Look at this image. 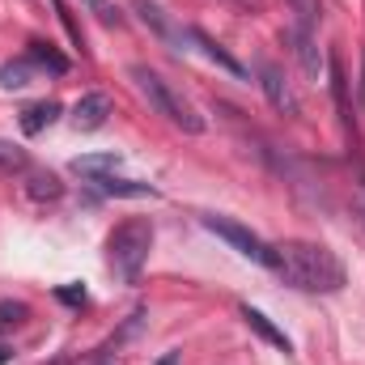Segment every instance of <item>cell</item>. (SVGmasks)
<instances>
[{
    "mask_svg": "<svg viewBox=\"0 0 365 365\" xmlns=\"http://www.w3.org/2000/svg\"><path fill=\"white\" fill-rule=\"evenodd\" d=\"M268 268L284 284L302 289V293H340L349 284V272H344L340 255L331 247H323V242H302V238L276 242Z\"/></svg>",
    "mask_w": 365,
    "mask_h": 365,
    "instance_id": "cell-1",
    "label": "cell"
},
{
    "mask_svg": "<svg viewBox=\"0 0 365 365\" xmlns=\"http://www.w3.org/2000/svg\"><path fill=\"white\" fill-rule=\"evenodd\" d=\"M149 247H153V225L145 217H132V221L115 225V234L106 238V259H110V268H115V276L123 284L140 280V268L149 259Z\"/></svg>",
    "mask_w": 365,
    "mask_h": 365,
    "instance_id": "cell-2",
    "label": "cell"
},
{
    "mask_svg": "<svg viewBox=\"0 0 365 365\" xmlns=\"http://www.w3.org/2000/svg\"><path fill=\"white\" fill-rule=\"evenodd\" d=\"M132 81H136V90L145 93V102H149V106H153L162 119H170L175 128L191 132V136H195V132H204V119L195 115V106H191V102H187V98H182V93L170 86V81H162L153 68L136 64V68H132Z\"/></svg>",
    "mask_w": 365,
    "mask_h": 365,
    "instance_id": "cell-3",
    "label": "cell"
},
{
    "mask_svg": "<svg viewBox=\"0 0 365 365\" xmlns=\"http://www.w3.org/2000/svg\"><path fill=\"white\" fill-rule=\"evenodd\" d=\"M204 230H208V234H217L221 242H230L238 255H247V259H255V264H264V268H268L272 247H268L259 234H251L247 225H238V221H230V217H204Z\"/></svg>",
    "mask_w": 365,
    "mask_h": 365,
    "instance_id": "cell-4",
    "label": "cell"
},
{
    "mask_svg": "<svg viewBox=\"0 0 365 365\" xmlns=\"http://www.w3.org/2000/svg\"><path fill=\"white\" fill-rule=\"evenodd\" d=\"M259 90L268 93V102H272L280 115H289V119H297L302 115V102H297V90L289 86V77L276 68L272 60H259Z\"/></svg>",
    "mask_w": 365,
    "mask_h": 365,
    "instance_id": "cell-5",
    "label": "cell"
},
{
    "mask_svg": "<svg viewBox=\"0 0 365 365\" xmlns=\"http://www.w3.org/2000/svg\"><path fill=\"white\" fill-rule=\"evenodd\" d=\"M284 43L293 47V56H297L302 73L319 81V77H323V68H327V60H323V51H319L314 34H310V30H302V26H289V30H284Z\"/></svg>",
    "mask_w": 365,
    "mask_h": 365,
    "instance_id": "cell-6",
    "label": "cell"
},
{
    "mask_svg": "<svg viewBox=\"0 0 365 365\" xmlns=\"http://www.w3.org/2000/svg\"><path fill=\"white\" fill-rule=\"evenodd\" d=\"M110 115V98L106 93H86L77 106H73V128L77 132H98Z\"/></svg>",
    "mask_w": 365,
    "mask_h": 365,
    "instance_id": "cell-7",
    "label": "cell"
},
{
    "mask_svg": "<svg viewBox=\"0 0 365 365\" xmlns=\"http://www.w3.org/2000/svg\"><path fill=\"white\" fill-rule=\"evenodd\" d=\"M60 110H64V106H60L56 98H43V102L26 106V110H21V132H26V136H38L43 128H51V123L60 119Z\"/></svg>",
    "mask_w": 365,
    "mask_h": 365,
    "instance_id": "cell-8",
    "label": "cell"
},
{
    "mask_svg": "<svg viewBox=\"0 0 365 365\" xmlns=\"http://www.w3.org/2000/svg\"><path fill=\"white\" fill-rule=\"evenodd\" d=\"M242 319H247V327H251V331H259V336H264L268 344H276L280 353H293V340H289V336L276 327L264 310H255V306H242Z\"/></svg>",
    "mask_w": 365,
    "mask_h": 365,
    "instance_id": "cell-9",
    "label": "cell"
},
{
    "mask_svg": "<svg viewBox=\"0 0 365 365\" xmlns=\"http://www.w3.org/2000/svg\"><path fill=\"white\" fill-rule=\"evenodd\" d=\"M327 73H331V93H336V106H340V123H344V132L353 136V132H357V119H353V110H349V81H344L340 56L327 60Z\"/></svg>",
    "mask_w": 365,
    "mask_h": 365,
    "instance_id": "cell-10",
    "label": "cell"
},
{
    "mask_svg": "<svg viewBox=\"0 0 365 365\" xmlns=\"http://www.w3.org/2000/svg\"><path fill=\"white\" fill-rule=\"evenodd\" d=\"M132 9L140 13V21H145V26H149L158 38H175V43H182V34L175 30V26H170V21H166V13H162L153 0H132Z\"/></svg>",
    "mask_w": 365,
    "mask_h": 365,
    "instance_id": "cell-11",
    "label": "cell"
},
{
    "mask_svg": "<svg viewBox=\"0 0 365 365\" xmlns=\"http://www.w3.org/2000/svg\"><path fill=\"white\" fill-rule=\"evenodd\" d=\"M115 166H119V153H90V158L73 162V175L98 182V179H106V175H115Z\"/></svg>",
    "mask_w": 365,
    "mask_h": 365,
    "instance_id": "cell-12",
    "label": "cell"
},
{
    "mask_svg": "<svg viewBox=\"0 0 365 365\" xmlns=\"http://www.w3.org/2000/svg\"><path fill=\"white\" fill-rule=\"evenodd\" d=\"M98 191L102 195H115V200H140V195H158L149 182H136V179H115V175H106V179H98Z\"/></svg>",
    "mask_w": 365,
    "mask_h": 365,
    "instance_id": "cell-13",
    "label": "cell"
},
{
    "mask_svg": "<svg viewBox=\"0 0 365 365\" xmlns=\"http://www.w3.org/2000/svg\"><path fill=\"white\" fill-rule=\"evenodd\" d=\"M187 34H191V43H200V47H204V56H208V60H217L225 73H234V77H247V68H242V64H238V60H234V56H230L221 43H212L204 30H187Z\"/></svg>",
    "mask_w": 365,
    "mask_h": 365,
    "instance_id": "cell-14",
    "label": "cell"
},
{
    "mask_svg": "<svg viewBox=\"0 0 365 365\" xmlns=\"http://www.w3.org/2000/svg\"><path fill=\"white\" fill-rule=\"evenodd\" d=\"M26 60H30V64H38V68H47V73H56V77H60V73H68V60H64L51 43H38V38L26 47Z\"/></svg>",
    "mask_w": 365,
    "mask_h": 365,
    "instance_id": "cell-15",
    "label": "cell"
},
{
    "mask_svg": "<svg viewBox=\"0 0 365 365\" xmlns=\"http://www.w3.org/2000/svg\"><path fill=\"white\" fill-rule=\"evenodd\" d=\"M21 86H30V60L0 64V90H21Z\"/></svg>",
    "mask_w": 365,
    "mask_h": 365,
    "instance_id": "cell-16",
    "label": "cell"
},
{
    "mask_svg": "<svg viewBox=\"0 0 365 365\" xmlns=\"http://www.w3.org/2000/svg\"><path fill=\"white\" fill-rule=\"evenodd\" d=\"M30 195H34V200H60V195H64V182L56 179L51 170H47V175L38 170V175H30Z\"/></svg>",
    "mask_w": 365,
    "mask_h": 365,
    "instance_id": "cell-17",
    "label": "cell"
},
{
    "mask_svg": "<svg viewBox=\"0 0 365 365\" xmlns=\"http://www.w3.org/2000/svg\"><path fill=\"white\" fill-rule=\"evenodd\" d=\"M30 319V306L26 302H0V331H13Z\"/></svg>",
    "mask_w": 365,
    "mask_h": 365,
    "instance_id": "cell-18",
    "label": "cell"
},
{
    "mask_svg": "<svg viewBox=\"0 0 365 365\" xmlns=\"http://www.w3.org/2000/svg\"><path fill=\"white\" fill-rule=\"evenodd\" d=\"M26 149H17V145H9V140H0V175H17V170H26Z\"/></svg>",
    "mask_w": 365,
    "mask_h": 365,
    "instance_id": "cell-19",
    "label": "cell"
},
{
    "mask_svg": "<svg viewBox=\"0 0 365 365\" xmlns=\"http://www.w3.org/2000/svg\"><path fill=\"white\" fill-rule=\"evenodd\" d=\"M86 4H90V13L102 21V26H119V21H123V13H119L110 0H86Z\"/></svg>",
    "mask_w": 365,
    "mask_h": 365,
    "instance_id": "cell-20",
    "label": "cell"
},
{
    "mask_svg": "<svg viewBox=\"0 0 365 365\" xmlns=\"http://www.w3.org/2000/svg\"><path fill=\"white\" fill-rule=\"evenodd\" d=\"M293 4V13H297V26L302 30H310L314 21H319V0H289Z\"/></svg>",
    "mask_w": 365,
    "mask_h": 365,
    "instance_id": "cell-21",
    "label": "cell"
},
{
    "mask_svg": "<svg viewBox=\"0 0 365 365\" xmlns=\"http://www.w3.org/2000/svg\"><path fill=\"white\" fill-rule=\"evenodd\" d=\"M51 4H56V13H60V21H64V30L73 34V43H77V47H86V34H81V26L73 21V13H68V4H64V0H51Z\"/></svg>",
    "mask_w": 365,
    "mask_h": 365,
    "instance_id": "cell-22",
    "label": "cell"
},
{
    "mask_svg": "<svg viewBox=\"0 0 365 365\" xmlns=\"http://www.w3.org/2000/svg\"><path fill=\"white\" fill-rule=\"evenodd\" d=\"M56 297L64 306H86V289H56Z\"/></svg>",
    "mask_w": 365,
    "mask_h": 365,
    "instance_id": "cell-23",
    "label": "cell"
},
{
    "mask_svg": "<svg viewBox=\"0 0 365 365\" xmlns=\"http://www.w3.org/2000/svg\"><path fill=\"white\" fill-rule=\"evenodd\" d=\"M158 365H182V353L170 349V353H162V357H158Z\"/></svg>",
    "mask_w": 365,
    "mask_h": 365,
    "instance_id": "cell-24",
    "label": "cell"
},
{
    "mask_svg": "<svg viewBox=\"0 0 365 365\" xmlns=\"http://www.w3.org/2000/svg\"><path fill=\"white\" fill-rule=\"evenodd\" d=\"M357 221H361V225H365V195H361V200H357Z\"/></svg>",
    "mask_w": 365,
    "mask_h": 365,
    "instance_id": "cell-25",
    "label": "cell"
},
{
    "mask_svg": "<svg viewBox=\"0 0 365 365\" xmlns=\"http://www.w3.org/2000/svg\"><path fill=\"white\" fill-rule=\"evenodd\" d=\"M47 365H73V357H51Z\"/></svg>",
    "mask_w": 365,
    "mask_h": 365,
    "instance_id": "cell-26",
    "label": "cell"
},
{
    "mask_svg": "<svg viewBox=\"0 0 365 365\" xmlns=\"http://www.w3.org/2000/svg\"><path fill=\"white\" fill-rule=\"evenodd\" d=\"M9 357H13V353H9V349H4V344H0V365H9Z\"/></svg>",
    "mask_w": 365,
    "mask_h": 365,
    "instance_id": "cell-27",
    "label": "cell"
},
{
    "mask_svg": "<svg viewBox=\"0 0 365 365\" xmlns=\"http://www.w3.org/2000/svg\"><path fill=\"white\" fill-rule=\"evenodd\" d=\"M98 365H115V361H98Z\"/></svg>",
    "mask_w": 365,
    "mask_h": 365,
    "instance_id": "cell-28",
    "label": "cell"
}]
</instances>
